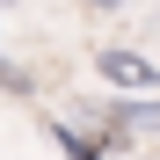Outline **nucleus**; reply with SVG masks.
I'll return each mask as SVG.
<instances>
[{"label": "nucleus", "instance_id": "obj_2", "mask_svg": "<svg viewBox=\"0 0 160 160\" xmlns=\"http://www.w3.org/2000/svg\"><path fill=\"white\" fill-rule=\"evenodd\" d=\"M44 131H51V146H58L66 160H109V146H102V138H95V131H80L73 117H51Z\"/></svg>", "mask_w": 160, "mask_h": 160}, {"label": "nucleus", "instance_id": "obj_3", "mask_svg": "<svg viewBox=\"0 0 160 160\" xmlns=\"http://www.w3.org/2000/svg\"><path fill=\"white\" fill-rule=\"evenodd\" d=\"M0 95L29 102V95H37V73H29V66H15V58H0Z\"/></svg>", "mask_w": 160, "mask_h": 160}, {"label": "nucleus", "instance_id": "obj_4", "mask_svg": "<svg viewBox=\"0 0 160 160\" xmlns=\"http://www.w3.org/2000/svg\"><path fill=\"white\" fill-rule=\"evenodd\" d=\"M80 8H95V15H117V8H124V0H80Z\"/></svg>", "mask_w": 160, "mask_h": 160}, {"label": "nucleus", "instance_id": "obj_1", "mask_svg": "<svg viewBox=\"0 0 160 160\" xmlns=\"http://www.w3.org/2000/svg\"><path fill=\"white\" fill-rule=\"evenodd\" d=\"M95 73L109 80L117 95H153V80H160L146 51H124V44H102V51H95Z\"/></svg>", "mask_w": 160, "mask_h": 160}, {"label": "nucleus", "instance_id": "obj_5", "mask_svg": "<svg viewBox=\"0 0 160 160\" xmlns=\"http://www.w3.org/2000/svg\"><path fill=\"white\" fill-rule=\"evenodd\" d=\"M0 8H15V0H0Z\"/></svg>", "mask_w": 160, "mask_h": 160}]
</instances>
